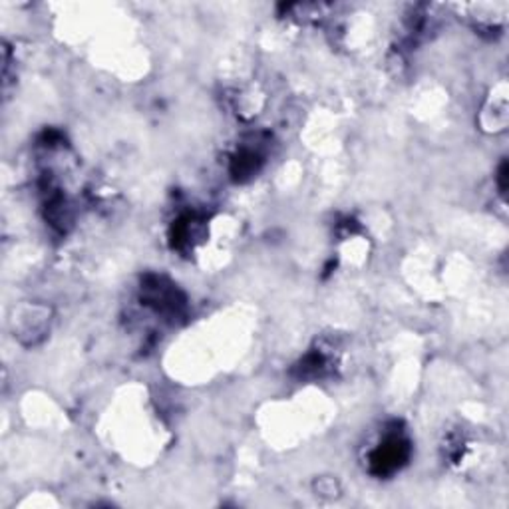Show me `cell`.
<instances>
[{"label": "cell", "mask_w": 509, "mask_h": 509, "mask_svg": "<svg viewBox=\"0 0 509 509\" xmlns=\"http://www.w3.org/2000/svg\"><path fill=\"white\" fill-rule=\"evenodd\" d=\"M408 458V443L400 436H388L373 453V468L376 474H388L400 468Z\"/></svg>", "instance_id": "obj_1"}]
</instances>
